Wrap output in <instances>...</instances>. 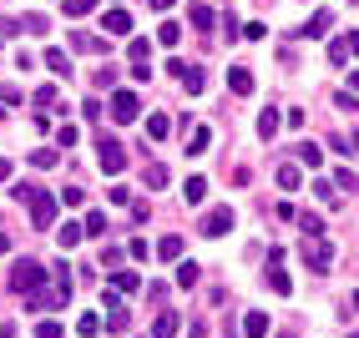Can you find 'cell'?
I'll use <instances>...</instances> for the list:
<instances>
[{
    "label": "cell",
    "instance_id": "6da1fadb",
    "mask_svg": "<svg viewBox=\"0 0 359 338\" xmlns=\"http://www.w3.org/2000/svg\"><path fill=\"white\" fill-rule=\"evenodd\" d=\"M71 303V268L51 262V293H26V308H66Z\"/></svg>",
    "mask_w": 359,
    "mask_h": 338
},
{
    "label": "cell",
    "instance_id": "7a4b0ae2",
    "mask_svg": "<svg viewBox=\"0 0 359 338\" xmlns=\"http://www.w3.org/2000/svg\"><path fill=\"white\" fill-rule=\"evenodd\" d=\"M46 278H51V268L36 262V258H20L15 268H11V288H15V293H41Z\"/></svg>",
    "mask_w": 359,
    "mask_h": 338
},
{
    "label": "cell",
    "instance_id": "3957f363",
    "mask_svg": "<svg viewBox=\"0 0 359 338\" xmlns=\"http://www.w3.org/2000/svg\"><path fill=\"white\" fill-rule=\"evenodd\" d=\"M107 111H111L116 127H132L137 116H142V96H137V91H116L111 101H107Z\"/></svg>",
    "mask_w": 359,
    "mask_h": 338
},
{
    "label": "cell",
    "instance_id": "277c9868",
    "mask_svg": "<svg viewBox=\"0 0 359 338\" xmlns=\"http://www.w3.org/2000/svg\"><path fill=\"white\" fill-rule=\"evenodd\" d=\"M97 162H102V172H107V177H116V172L127 167V147H122L116 136H102V141H97Z\"/></svg>",
    "mask_w": 359,
    "mask_h": 338
},
{
    "label": "cell",
    "instance_id": "5b68a950",
    "mask_svg": "<svg viewBox=\"0 0 359 338\" xmlns=\"http://www.w3.org/2000/svg\"><path fill=\"white\" fill-rule=\"evenodd\" d=\"M304 262H309V268H314V273H329V262H334V248L324 243V237H304Z\"/></svg>",
    "mask_w": 359,
    "mask_h": 338
},
{
    "label": "cell",
    "instance_id": "8992f818",
    "mask_svg": "<svg viewBox=\"0 0 359 338\" xmlns=\"http://www.w3.org/2000/svg\"><path fill=\"white\" fill-rule=\"evenodd\" d=\"M31 223H36V232L56 227V197H51V192H36V197H31Z\"/></svg>",
    "mask_w": 359,
    "mask_h": 338
},
{
    "label": "cell",
    "instance_id": "52a82bcc",
    "mask_svg": "<svg viewBox=\"0 0 359 338\" xmlns=\"http://www.w3.org/2000/svg\"><path fill=\"white\" fill-rule=\"evenodd\" d=\"M269 288H273V293H283V298L294 293V278L283 273V248H273V253H269Z\"/></svg>",
    "mask_w": 359,
    "mask_h": 338
},
{
    "label": "cell",
    "instance_id": "ba28073f",
    "mask_svg": "<svg viewBox=\"0 0 359 338\" xmlns=\"http://www.w3.org/2000/svg\"><path fill=\"white\" fill-rule=\"evenodd\" d=\"M233 232V207H212L203 217V237H228Z\"/></svg>",
    "mask_w": 359,
    "mask_h": 338
},
{
    "label": "cell",
    "instance_id": "9c48e42d",
    "mask_svg": "<svg viewBox=\"0 0 359 338\" xmlns=\"http://www.w3.org/2000/svg\"><path fill=\"white\" fill-rule=\"evenodd\" d=\"M127 323H132V308H122V293H107V328L127 333Z\"/></svg>",
    "mask_w": 359,
    "mask_h": 338
},
{
    "label": "cell",
    "instance_id": "30bf717a",
    "mask_svg": "<svg viewBox=\"0 0 359 338\" xmlns=\"http://www.w3.org/2000/svg\"><path fill=\"white\" fill-rule=\"evenodd\" d=\"M102 31H107V36H132V15H127L122 6H111V10L102 15Z\"/></svg>",
    "mask_w": 359,
    "mask_h": 338
},
{
    "label": "cell",
    "instance_id": "8fae6325",
    "mask_svg": "<svg viewBox=\"0 0 359 338\" xmlns=\"http://www.w3.org/2000/svg\"><path fill=\"white\" fill-rule=\"evenodd\" d=\"M228 91L233 96H248L253 91V71L248 66H228Z\"/></svg>",
    "mask_w": 359,
    "mask_h": 338
},
{
    "label": "cell",
    "instance_id": "7c38bea8",
    "mask_svg": "<svg viewBox=\"0 0 359 338\" xmlns=\"http://www.w3.org/2000/svg\"><path fill=\"white\" fill-rule=\"evenodd\" d=\"M329 26H334V10H314L309 26H299V36H329Z\"/></svg>",
    "mask_w": 359,
    "mask_h": 338
},
{
    "label": "cell",
    "instance_id": "4fadbf2b",
    "mask_svg": "<svg viewBox=\"0 0 359 338\" xmlns=\"http://www.w3.org/2000/svg\"><path fill=\"white\" fill-rule=\"evenodd\" d=\"M208 147H212V127H193V136H187L182 152H187V157H203Z\"/></svg>",
    "mask_w": 359,
    "mask_h": 338
},
{
    "label": "cell",
    "instance_id": "5bb4252c",
    "mask_svg": "<svg viewBox=\"0 0 359 338\" xmlns=\"http://www.w3.org/2000/svg\"><path fill=\"white\" fill-rule=\"evenodd\" d=\"M177 323H182L177 313H172V308H162V313H157V323H152V338H172V333H177Z\"/></svg>",
    "mask_w": 359,
    "mask_h": 338
},
{
    "label": "cell",
    "instance_id": "9a60e30c",
    "mask_svg": "<svg viewBox=\"0 0 359 338\" xmlns=\"http://www.w3.org/2000/svg\"><path fill=\"white\" fill-rule=\"evenodd\" d=\"M258 136H263V141H273V136H278V111H273V106H263V111H258Z\"/></svg>",
    "mask_w": 359,
    "mask_h": 338
},
{
    "label": "cell",
    "instance_id": "2e32d148",
    "mask_svg": "<svg viewBox=\"0 0 359 338\" xmlns=\"http://www.w3.org/2000/svg\"><path fill=\"white\" fill-rule=\"evenodd\" d=\"M167 132H172V116H167V111H152V116H147V136H152V141H162Z\"/></svg>",
    "mask_w": 359,
    "mask_h": 338
},
{
    "label": "cell",
    "instance_id": "e0dca14e",
    "mask_svg": "<svg viewBox=\"0 0 359 338\" xmlns=\"http://www.w3.org/2000/svg\"><path fill=\"white\" fill-rule=\"evenodd\" d=\"M182 197H187V202L198 207V202L208 197V177H187V182H182Z\"/></svg>",
    "mask_w": 359,
    "mask_h": 338
},
{
    "label": "cell",
    "instance_id": "ac0fdd59",
    "mask_svg": "<svg viewBox=\"0 0 359 338\" xmlns=\"http://www.w3.org/2000/svg\"><path fill=\"white\" fill-rule=\"evenodd\" d=\"M157 258H162V262H172V258H182V237H177V232H167L162 243H157Z\"/></svg>",
    "mask_w": 359,
    "mask_h": 338
},
{
    "label": "cell",
    "instance_id": "d6986e66",
    "mask_svg": "<svg viewBox=\"0 0 359 338\" xmlns=\"http://www.w3.org/2000/svg\"><path fill=\"white\" fill-rule=\"evenodd\" d=\"M137 288H142V278H137L132 268H122V273L111 278V293H137Z\"/></svg>",
    "mask_w": 359,
    "mask_h": 338
},
{
    "label": "cell",
    "instance_id": "ffe728a7",
    "mask_svg": "<svg viewBox=\"0 0 359 338\" xmlns=\"http://www.w3.org/2000/svg\"><path fill=\"white\" fill-rule=\"evenodd\" d=\"M243 333H248V338H263V333H269V313H258V308H253L248 318H243Z\"/></svg>",
    "mask_w": 359,
    "mask_h": 338
},
{
    "label": "cell",
    "instance_id": "44dd1931",
    "mask_svg": "<svg viewBox=\"0 0 359 338\" xmlns=\"http://www.w3.org/2000/svg\"><path fill=\"white\" fill-rule=\"evenodd\" d=\"M187 20H193V26H198V31H203V36H208V31H212V10H208V6H203V0H193V10H187Z\"/></svg>",
    "mask_w": 359,
    "mask_h": 338
},
{
    "label": "cell",
    "instance_id": "7402d4cb",
    "mask_svg": "<svg viewBox=\"0 0 359 338\" xmlns=\"http://www.w3.org/2000/svg\"><path fill=\"white\" fill-rule=\"evenodd\" d=\"M127 56H132V66H147V56H152V45L142 41V36H132V41H127Z\"/></svg>",
    "mask_w": 359,
    "mask_h": 338
},
{
    "label": "cell",
    "instance_id": "603a6c76",
    "mask_svg": "<svg viewBox=\"0 0 359 338\" xmlns=\"http://www.w3.org/2000/svg\"><path fill=\"white\" fill-rule=\"evenodd\" d=\"M81 237H86V232H81V223H66V227L56 232V243H61V248L71 253V248H76V243H81Z\"/></svg>",
    "mask_w": 359,
    "mask_h": 338
},
{
    "label": "cell",
    "instance_id": "cb8c5ba5",
    "mask_svg": "<svg viewBox=\"0 0 359 338\" xmlns=\"http://www.w3.org/2000/svg\"><path fill=\"white\" fill-rule=\"evenodd\" d=\"M71 51H86V56H91V51H102V41L86 36V31H71Z\"/></svg>",
    "mask_w": 359,
    "mask_h": 338
},
{
    "label": "cell",
    "instance_id": "d4e9b609",
    "mask_svg": "<svg viewBox=\"0 0 359 338\" xmlns=\"http://www.w3.org/2000/svg\"><path fill=\"white\" fill-rule=\"evenodd\" d=\"M157 41L167 45V51H172V45L182 41V26H172V20H162V26H157Z\"/></svg>",
    "mask_w": 359,
    "mask_h": 338
},
{
    "label": "cell",
    "instance_id": "484cf974",
    "mask_svg": "<svg viewBox=\"0 0 359 338\" xmlns=\"http://www.w3.org/2000/svg\"><path fill=\"white\" fill-rule=\"evenodd\" d=\"M182 86H187V91H193V96H203V86H208V76H203V71H198V66H187V71H182Z\"/></svg>",
    "mask_w": 359,
    "mask_h": 338
},
{
    "label": "cell",
    "instance_id": "4316f807",
    "mask_svg": "<svg viewBox=\"0 0 359 338\" xmlns=\"http://www.w3.org/2000/svg\"><path fill=\"white\" fill-rule=\"evenodd\" d=\"M81 232H86V237H102V232H107V212H86Z\"/></svg>",
    "mask_w": 359,
    "mask_h": 338
},
{
    "label": "cell",
    "instance_id": "83f0119b",
    "mask_svg": "<svg viewBox=\"0 0 359 338\" xmlns=\"http://www.w3.org/2000/svg\"><path fill=\"white\" fill-rule=\"evenodd\" d=\"M198 278H203L198 262H182V268H177V288H198Z\"/></svg>",
    "mask_w": 359,
    "mask_h": 338
},
{
    "label": "cell",
    "instance_id": "f1b7e54d",
    "mask_svg": "<svg viewBox=\"0 0 359 338\" xmlns=\"http://www.w3.org/2000/svg\"><path fill=\"white\" fill-rule=\"evenodd\" d=\"M278 187H283V192H294V187H299V167H294V162H283V167H278Z\"/></svg>",
    "mask_w": 359,
    "mask_h": 338
},
{
    "label": "cell",
    "instance_id": "f546056e",
    "mask_svg": "<svg viewBox=\"0 0 359 338\" xmlns=\"http://www.w3.org/2000/svg\"><path fill=\"white\" fill-rule=\"evenodd\" d=\"M299 227H304V237H324V223H319V212H304V217H299Z\"/></svg>",
    "mask_w": 359,
    "mask_h": 338
},
{
    "label": "cell",
    "instance_id": "4dcf8cb0",
    "mask_svg": "<svg viewBox=\"0 0 359 338\" xmlns=\"http://www.w3.org/2000/svg\"><path fill=\"white\" fill-rule=\"evenodd\" d=\"M324 162V152L314 147V141H304V147H299V167H319Z\"/></svg>",
    "mask_w": 359,
    "mask_h": 338
},
{
    "label": "cell",
    "instance_id": "1f68e13d",
    "mask_svg": "<svg viewBox=\"0 0 359 338\" xmlns=\"http://www.w3.org/2000/svg\"><path fill=\"white\" fill-rule=\"evenodd\" d=\"M31 167H41V172H51V167H56V152H51V147H36V152H31Z\"/></svg>",
    "mask_w": 359,
    "mask_h": 338
},
{
    "label": "cell",
    "instance_id": "d6a6232c",
    "mask_svg": "<svg viewBox=\"0 0 359 338\" xmlns=\"http://www.w3.org/2000/svg\"><path fill=\"white\" fill-rule=\"evenodd\" d=\"M46 66H51L56 76H71V61H66V51H46Z\"/></svg>",
    "mask_w": 359,
    "mask_h": 338
},
{
    "label": "cell",
    "instance_id": "836d02e7",
    "mask_svg": "<svg viewBox=\"0 0 359 338\" xmlns=\"http://www.w3.org/2000/svg\"><path fill=\"white\" fill-rule=\"evenodd\" d=\"M142 182H147V187H167V167H162V162H152L147 172H142Z\"/></svg>",
    "mask_w": 359,
    "mask_h": 338
},
{
    "label": "cell",
    "instance_id": "e575fe53",
    "mask_svg": "<svg viewBox=\"0 0 359 338\" xmlns=\"http://www.w3.org/2000/svg\"><path fill=\"white\" fill-rule=\"evenodd\" d=\"M61 10L66 15H91V10H97V0H61Z\"/></svg>",
    "mask_w": 359,
    "mask_h": 338
},
{
    "label": "cell",
    "instance_id": "d590c367",
    "mask_svg": "<svg viewBox=\"0 0 359 338\" xmlns=\"http://www.w3.org/2000/svg\"><path fill=\"white\" fill-rule=\"evenodd\" d=\"M97 328H102V318H97V313H81V318H76V333H81V338H91Z\"/></svg>",
    "mask_w": 359,
    "mask_h": 338
},
{
    "label": "cell",
    "instance_id": "8d00e7d4",
    "mask_svg": "<svg viewBox=\"0 0 359 338\" xmlns=\"http://www.w3.org/2000/svg\"><path fill=\"white\" fill-rule=\"evenodd\" d=\"M20 31H31V36H46L51 26H46V15H26V20H20Z\"/></svg>",
    "mask_w": 359,
    "mask_h": 338
},
{
    "label": "cell",
    "instance_id": "74e56055",
    "mask_svg": "<svg viewBox=\"0 0 359 338\" xmlns=\"http://www.w3.org/2000/svg\"><path fill=\"white\" fill-rule=\"evenodd\" d=\"M36 338H61V323H56V318H41V323H36Z\"/></svg>",
    "mask_w": 359,
    "mask_h": 338
},
{
    "label": "cell",
    "instance_id": "f35d334b",
    "mask_svg": "<svg viewBox=\"0 0 359 338\" xmlns=\"http://www.w3.org/2000/svg\"><path fill=\"white\" fill-rule=\"evenodd\" d=\"M334 187H339V192H359V177L354 172H334Z\"/></svg>",
    "mask_w": 359,
    "mask_h": 338
},
{
    "label": "cell",
    "instance_id": "ab89813d",
    "mask_svg": "<svg viewBox=\"0 0 359 338\" xmlns=\"http://www.w3.org/2000/svg\"><path fill=\"white\" fill-rule=\"evenodd\" d=\"M56 101H61L56 86H41V91H36V106H56Z\"/></svg>",
    "mask_w": 359,
    "mask_h": 338
},
{
    "label": "cell",
    "instance_id": "60d3db41",
    "mask_svg": "<svg viewBox=\"0 0 359 338\" xmlns=\"http://www.w3.org/2000/svg\"><path fill=\"white\" fill-rule=\"evenodd\" d=\"M334 106H339V111H359V96L354 91H339V96H334Z\"/></svg>",
    "mask_w": 359,
    "mask_h": 338
},
{
    "label": "cell",
    "instance_id": "b9f144b4",
    "mask_svg": "<svg viewBox=\"0 0 359 338\" xmlns=\"http://www.w3.org/2000/svg\"><path fill=\"white\" fill-rule=\"evenodd\" d=\"M329 61H334V66H344V61H349V45H344V41H334V45H329Z\"/></svg>",
    "mask_w": 359,
    "mask_h": 338
},
{
    "label": "cell",
    "instance_id": "7bdbcfd3",
    "mask_svg": "<svg viewBox=\"0 0 359 338\" xmlns=\"http://www.w3.org/2000/svg\"><path fill=\"white\" fill-rule=\"evenodd\" d=\"M61 202H66V207H81V202H86V192H81V187H66V192H61Z\"/></svg>",
    "mask_w": 359,
    "mask_h": 338
},
{
    "label": "cell",
    "instance_id": "ee69618b",
    "mask_svg": "<svg viewBox=\"0 0 359 338\" xmlns=\"http://www.w3.org/2000/svg\"><path fill=\"white\" fill-rule=\"evenodd\" d=\"M177 6V0H152V10H172Z\"/></svg>",
    "mask_w": 359,
    "mask_h": 338
},
{
    "label": "cell",
    "instance_id": "f6af8a7d",
    "mask_svg": "<svg viewBox=\"0 0 359 338\" xmlns=\"http://www.w3.org/2000/svg\"><path fill=\"white\" fill-rule=\"evenodd\" d=\"M0 182H11V162L6 157H0Z\"/></svg>",
    "mask_w": 359,
    "mask_h": 338
},
{
    "label": "cell",
    "instance_id": "bcb514c9",
    "mask_svg": "<svg viewBox=\"0 0 359 338\" xmlns=\"http://www.w3.org/2000/svg\"><path fill=\"white\" fill-rule=\"evenodd\" d=\"M344 45H349V51H354V56H359V31H354V36H349V41H344Z\"/></svg>",
    "mask_w": 359,
    "mask_h": 338
},
{
    "label": "cell",
    "instance_id": "7dc6e473",
    "mask_svg": "<svg viewBox=\"0 0 359 338\" xmlns=\"http://www.w3.org/2000/svg\"><path fill=\"white\" fill-rule=\"evenodd\" d=\"M0 338H15V328H11V323H0Z\"/></svg>",
    "mask_w": 359,
    "mask_h": 338
},
{
    "label": "cell",
    "instance_id": "c3c4849f",
    "mask_svg": "<svg viewBox=\"0 0 359 338\" xmlns=\"http://www.w3.org/2000/svg\"><path fill=\"white\" fill-rule=\"evenodd\" d=\"M349 91H354V96H359V71H354V76H349Z\"/></svg>",
    "mask_w": 359,
    "mask_h": 338
},
{
    "label": "cell",
    "instance_id": "681fc988",
    "mask_svg": "<svg viewBox=\"0 0 359 338\" xmlns=\"http://www.w3.org/2000/svg\"><path fill=\"white\" fill-rule=\"evenodd\" d=\"M0 253H11V237H6V232H0Z\"/></svg>",
    "mask_w": 359,
    "mask_h": 338
},
{
    "label": "cell",
    "instance_id": "f907efd6",
    "mask_svg": "<svg viewBox=\"0 0 359 338\" xmlns=\"http://www.w3.org/2000/svg\"><path fill=\"white\" fill-rule=\"evenodd\" d=\"M354 308H359V293H354Z\"/></svg>",
    "mask_w": 359,
    "mask_h": 338
},
{
    "label": "cell",
    "instance_id": "816d5d0a",
    "mask_svg": "<svg viewBox=\"0 0 359 338\" xmlns=\"http://www.w3.org/2000/svg\"><path fill=\"white\" fill-rule=\"evenodd\" d=\"M354 338H359V333H354Z\"/></svg>",
    "mask_w": 359,
    "mask_h": 338
}]
</instances>
